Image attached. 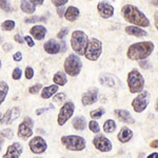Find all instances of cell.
Masks as SVG:
<instances>
[{
    "label": "cell",
    "instance_id": "e0dca14e",
    "mask_svg": "<svg viewBox=\"0 0 158 158\" xmlns=\"http://www.w3.org/2000/svg\"><path fill=\"white\" fill-rule=\"evenodd\" d=\"M114 114L117 118L120 121L124 122V123H129V124H133L135 122V119L132 117V115L130 114L129 111L127 110H122V109H118L114 111Z\"/></svg>",
    "mask_w": 158,
    "mask_h": 158
},
{
    "label": "cell",
    "instance_id": "d6986e66",
    "mask_svg": "<svg viewBox=\"0 0 158 158\" xmlns=\"http://www.w3.org/2000/svg\"><path fill=\"white\" fill-rule=\"evenodd\" d=\"M30 33L36 40H42V39H44L45 35H47V29H45L43 25L37 24V25H34V27L30 30Z\"/></svg>",
    "mask_w": 158,
    "mask_h": 158
},
{
    "label": "cell",
    "instance_id": "ffe728a7",
    "mask_svg": "<svg viewBox=\"0 0 158 158\" xmlns=\"http://www.w3.org/2000/svg\"><path fill=\"white\" fill-rule=\"evenodd\" d=\"M79 14H80V11L78 10V7L76 6H69L67 10H65L64 12V15H63V17H64L65 19L68 20V21H75V20H77V18L79 17Z\"/></svg>",
    "mask_w": 158,
    "mask_h": 158
},
{
    "label": "cell",
    "instance_id": "bcb514c9",
    "mask_svg": "<svg viewBox=\"0 0 158 158\" xmlns=\"http://www.w3.org/2000/svg\"><path fill=\"white\" fill-rule=\"evenodd\" d=\"M14 40H15L16 42L20 43V44H22V43L24 42L23 38L21 37V35H20V34H16V35H15V36H14Z\"/></svg>",
    "mask_w": 158,
    "mask_h": 158
},
{
    "label": "cell",
    "instance_id": "f6af8a7d",
    "mask_svg": "<svg viewBox=\"0 0 158 158\" xmlns=\"http://www.w3.org/2000/svg\"><path fill=\"white\" fill-rule=\"evenodd\" d=\"M13 59H14V61H21L22 60V54H21V52L15 53L14 56H13Z\"/></svg>",
    "mask_w": 158,
    "mask_h": 158
},
{
    "label": "cell",
    "instance_id": "74e56055",
    "mask_svg": "<svg viewBox=\"0 0 158 158\" xmlns=\"http://www.w3.org/2000/svg\"><path fill=\"white\" fill-rule=\"evenodd\" d=\"M64 99H65L64 93H57L54 97H53V100H54L55 102H62Z\"/></svg>",
    "mask_w": 158,
    "mask_h": 158
},
{
    "label": "cell",
    "instance_id": "4fadbf2b",
    "mask_svg": "<svg viewBox=\"0 0 158 158\" xmlns=\"http://www.w3.org/2000/svg\"><path fill=\"white\" fill-rule=\"evenodd\" d=\"M21 110L19 106H14L12 109H9L4 113V115L1 116L0 118V123L1 124H11L13 121H15L19 117Z\"/></svg>",
    "mask_w": 158,
    "mask_h": 158
},
{
    "label": "cell",
    "instance_id": "816d5d0a",
    "mask_svg": "<svg viewBox=\"0 0 158 158\" xmlns=\"http://www.w3.org/2000/svg\"><path fill=\"white\" fill-rule=\"evenodd\" d=\"M148 158H158V153L155 152V153H152L151 155H149Z\"/></svg>",
    "mask_w": 158,
    "mask_h": 158
},
{
    "label": "cell",
    "instance_id": "277c9868",
    "mask_svg": "<svg viewBox=\"0 0 158 158\" xmlns=\"http://www.w3.org/2000/svg\"><path fill=\"white\" fill-rule=\"evenodd\" d=\"M61 143L70 151H82L85 149V140L83 137L77 135H67L61 137Z\"/></svg>",
    "mask_w": 158,
    "mask_h": 158
},
{
    "label": "cell",
    "instance_id": "5bb4252c",
    "mask_svg": "<svg viewBox=\"0 0 158 158\" xmlns=\"http://www.w3.org/2000/svg\"><path fill=\"white\" fill-rule=\"evenodd\" d=\"M98 98V89L97 88H92L85 93L82 94L81 96V102L83 106H92L97 101Z\"/></svg>",
    "mask_w": 158,
    "mask_h": 158
},
{
    "label": "cell",
    "instance_id": "db71d44e",
    "mask_svg": "<svg viewBox=\"0 0 158 158\" xmlns=\"http://www.w3.org/2000/svg\"><path fill=\"white\" fill-rule=\"evenodd\" d=\"M2 144H3V139H2V137L0 136V151H1V148H2Z\"/></svg>",
    "mask_w": 158,
    "mask_h": 158
},
{
    "label": "cell",
    "instance_id": "f546056e",
    "mask_svg": "<svg viewBox=\"0 0 158 158\" xmlns=\"http://www.w3.org/2000/svg\"><path fill=\"white\" fill-rule=\"evenodd\" d=\"M104 113H106V110H104L103 108H99V109L94 110V111H91L90 116H91L92 120H95V119L101 118V116H103Z\"/></svg>",
    "mask_w": 158,
    "mask_h": 158
},
{
    "label": "cell",
    "instance_id": "9f6ffc18",
    "mask_svg": "<svg viewBox=\"0 0 158 158\" xmlns=\"http://www.w3.org/2000/svg\"><path fill=\"white\" fill-rule=\"evenodd\" d=\"M1 116H2V114H1V113H0V118H1Z\"/></svg>",
    "mask_w": 158,
    "mask_h": 158
},
{
    "label": "cell",
    "instance_id": "7402d4cb",
    "mask_svg": "<svg viewBox=\"0 0 158 158\" xmlns=\"http://www.w3.org/2000/svg\"><path fill=\"white\" fill-rule=\"evenodd\" d=\"M124 31H126L127 34L132 35V36H135V37H144V36H148V33L146 32V31L142 30L141 27H135V25H129V27H126Z\"/></svg>",
    "mask_w": 158,
    "mask_h": 158
},
{
    "label": "cell",
    "instance_id": "d6a6232c",
    "mask_svg": "<svg viewBox=\"0 0 158 158\" xmlns=\"http://www.w3.org/2000/svg\"><path fill=\"white\" fill-rule=\"evenodd\" d=\"M0 7L3 10L4 12H11L12 6L10 0H0Z\"/></svg>",
    "mask_w": 158,
    "mask_h": 158
},
{
    "label": "cell",
    "instance_id": "4dcf8cb0",
    "mask_svg": "<svg viewBox=\"0 0 158 158\" xmlns=\"http://www.w3.org/2000/svg\"><path fill=\"white\" fill-rule=\"evenodd\" d=\"M15 27V21L14 20H6L1 23L2 31H12Z\"/></svg>",
    "mask_w": 158,
    "mask_h": 158
},
{
    "label": "cell",
    "instance_id": "8fae6325",
    "mask_svg": "<svg viewBox=\"0 0 158 158\" xmlns=\"http://www.w3.org/2000/svg\"><path fill=\"white\" fill-rule=\"evenodd\" d=\"M29 147L32 153H34V154H42V153H44L48 149L47 141H45L41 136L34 137V138L29 142Z\"/></svg>",
    "mask_w": 158,
    "mask_h": 158
},
{
    "label": "cell",
    "instance_id": "2e32d148",
    "mask_svg": "<svg viewBox=\"0 0 158 158\" xmlns=\"http://www.w3.org/2000/svg\"><path fill=\"white\" fill-rule=\"evenodd\" d=\"M22 151H23L22 144L19 142H14L7 148L6 154L3 155L2 158H19L20 155L22 154Z\"/></svg>",
    "mask_w": 158,
    "mask_h": 158
},
{
    "label": "cell",
    "instance_id": "44dd1931",
    "mask_svg": "<svg viewBox=\"0 0 158 158\" xmlns=\"http://www.w3.org/2000/svg\"><path fill=\"white\" fill-rule=\"evenodd\" d=\"M132 137H133V132H132L131 129L127 128V127H123L118 133V135H117V138L122 143L129 142L132 139Z\"/></svg>",
    "mask_w": 158,
    "mask_h": 158
},
{
    "label": "cell",
    "instance_id": "4316f807",
    "mask_svg": "<svg viewBox=\"0 0 158 158\" xmlns=\"http://www.w3.org/2000/svg\"><path fill=\"white\" fill-rule=\"evenodd\" d=\"M53 81L55 82V85H57L58 86L61 85V86H63V85H65V83L68 82V78H67V76H65V74L63 73V72H57L54 75V77H53Z\"/></svg>",
    "mask_w": 158,
    "mask_h": 158
},
{
    "label": "cell",
    "instance_id": "9c48e42d",
    "mask_svg": "<svg viewBox=\"0 0 158 158\" xmlns=\"http://www.w3.org/2000/svg\"><path fill=\"white\" fill-rule=\"evenodd\" d=\"M74 111H75V106H74L72 101H68V102L63 104L59 111V114H58V118H57L58 124L62 127L73 116Z\"/></svg>",
    "mask_w": 158,
    "mask_h": 158
},
{
    "label": "cell",
    "instance_id": "ee69618b",
    "mask_svg": "<svg viewBox=\"0 0 158 158\" xmlns=\"http://www.w3.org/2000/svg\"><path fill=\"white\" fill-rule=\"evenodd\" d=\"M2 49H3L4 52L7 53L13 50V44H11V43H4V44L2 45Z\"/></svg>",
    "mask_w": 158,
    "mask_h": 158
},
{
    "label": "cell",
    "instance_id": "681fc988",
    "mask_svg": "<svg viewBox=\"0 0 158 158\" xmlns=\"http://www.w3.org/2000/svg\"><path fill=\"white\" fill-rule=\"evenodd\" d=\"M49 109H50V108H49ZM49 109H38L37 111H36V115H37V116H40L42 113H44V112H45V111H48Z\"/></svg>",
    "mask_w": 158,
    "mask_h": 158
},
{
    "label": "cell",
    "instance_id": "7a4b0ae2",
    "mask_svg": "<svg viewBox=\"0 0 158 158\" xmlns=\"http://www.w3.org/2000/svg\"><path fill=\"white\" fill-rule=\"evenodd\" d=\"M154 49L155 45L151 41L133 43L127 51V56L131 60H144L152 54Z\"/></svg>",
    "mask_w": 158,
    "mask_h": 158
},
{
    "label": "cell",
    "instance_id": "7bdbcfd3",
    "mask_svg": "<svg viewBox=\"0 0 158 158\" xmlns=\"http://www.w3.org/2000/svg\"><path fill=\"white\" fill-rule=\"evenodd\" d=\"M23 40H24V42H27V45H29L30 48H33L35 45V42H34V40H33V38L31 37V36H25L23 38Z\"/></svg>",
    "mask_w": 158,
    "mask_h": 158
},
{
    "label": "cell",
    "instance_id": "b9f144b4",
    "mask_svg": "<svg viewBox=\"0 0 158 158\" xmlns=\"http://www.w3.org/2000/svg\"><path fill=\"white\" fill-rule=\"evenodd\" d=\"M139 65H140V68L143 69V70H148V69L151 68V63H150L149 61L146 60V59H144V60H140Z\"/></svg>",
    "mask_w": 158,
    "mask_h": 158
},
{
    "label": "cell",
    "instance_id": "5b68a950",
    "mask_svg": "<svg viewBox=\"0 0 158 158\" xmlns=\"http://www.w3.org/2000/svg\"><path fill=\"white\" fill-rule=\"evenodd\" d=\"M128 85L129 91L132 94L140 93L144 88V78L136 69L132 70L128 74Z\"/></svg>",
    "mask_w": 158,
    "mask_h": 158
},
{
    "label": "cell",
    "instance_id": "1f68e13d",
    "mask_svg": "<svg viewBox=\"0 0 158 158\" xmlns=\"http://www.w3.org/2000/svg\"><path fill=\"white\" fill-rule=\"evenodd\" d=\"M89 129H90L91 132H93V133L95 134H98L99 132H100V127H99L98 122L96 120H91L90 122H89Z\"/></svg>",
    "mask_w": 158,
    "mask_h": 158
},
{
    "label": "cell",
    "instance_id": "ba28073f",
    "mask_svg": "<svg viewBox=\"0 0 158 158\" xmlns=\"http://www.w3.org/2000/svg\"><path fill=\"white\" fill-rule=\"evenodd\" d=\"M150 100H151V94H150L149 91H144L142 90L140 93L137 95V97H135L132 101V106H133L134 111L136 113H142L144 111L148 106L150 103Z\"/></svg>",
    "mask_w": 158,
    "mask_h": 158
},
{
    "label": "cell",
    "instance_id": "ab89813d",
    "mask_svg": "<svg viewBox=\"0 0 158 158\" xmlns=\"http://www.w3.org/2000/svg\"><path fill=\"white\" fill-rule=\"evenodd\" d=\"M68 33H69L68 27H63V29H61L59 31V33L57 34V38H58V39H63V38L68 35Z\"/></svg>",
    "mask_w": 158,
    "mask_h": 158
},
{
    "label": "cell",
    "instance_id": "f1b7e54d",
    "mask_svg": "<svg viewBox=\"0 0 158 158\" xmlns=\"http://www.w3.org/2000/svg\"><path fill=\"white\" fill-rule=\"evenodd\" d=\"M7 93H9V85L6 81H0V104L6 99Z\"/></svg>",
    "mask_w": 158,
    "mask_h": 158
},
{
    "label": "cell",
    "instance_id": "30bf717a",
    "mask_svg": "<svg viewBox=\"0 0 158 158\" xmlns=\"http://www.w3.org/2000/svg\"><path fill=\"white\" fill-rule=\"evenodd\" d=\"M33 120L30 117H25L24 120L18 127V137L21 139H27L33 135Z\"/></svg>",
    "mask_w": 158,
    "mask_h": 158
},
{
    "label": "cell",
    "instance_id": "ac0fdd59",
    "mask_svg": "<svg viewBox=\"0 0 158 158\" xmlns=\"http://www.w3.org/2000/svg\"><path fill=\"white\" fill-rule=\"evenodd\" d=\"M43 49H44V51L48 53V54L55 55V54H58V53L60 52L61 48H60L59 42H57L54 39H50L44 43Z\"/></svg>",
    "mask_w": 158,
    "mask_h": 158
},
{
    "label": "cell",
    "instance_id": "f5cc1de1",
    "mask_svg": "<svg viewBox=\"0 0 158 158\" xmlns=\"http://www.w3.org/2000/svg\"><path fill=\"white\" fill-rule=\"evenodd\" d=\"M155 27H158V20H157V11L155 12Z\"/></svg>",
    "mask_w": 158,
    "mask_h": 158
},
{
    "label": "cell",
    "instance_id": "52a82bcc",
    "mask_svg": "<svg viewBox=\"0 0 158 158\" xmlns=\"http://www.w3.org/2000/svg\"><path fill=\"white\" fill-rule=\"evenodd\" d=\"M101 53H102V42L97 38H92L89 39L88 45L85 52V56L86 59L91 61H96L100 57Z\"/></svg>",
    "mask_w": 158,
    "mask_h": 158
},
{
    "label": "cell",
    "instance_id": "7c38bea8",
    "mask_svg": "<svg viewBox=\"0 0 158 158\" xmlns=\"http://www.w3.org/2000/svg\"><path fill=\"white\" fill-rule=\"evenodd\" d=\"M93 144L100 152H110L112 150V148H113L110 139L106 138L103 135H97L93 139Z\"/></svg>",
    "mask_w": 158,
    "mask_h": 158
},
{
    "label": "cell",
    "instance_id": "836d02e7",
    "mask_svg": "<svg viewBox=\"0 0 158 158\" xmlns=\"http://www.w3.org/2000/svg\"><path fill=\"white\" fill-rule=\"evenodd\" d=\"M37 21H45L44 17H38V16H31L29 18H25V23H36Z\"/></svg>",
    "mask_w": 158,
    "mask_h": 158
},
{
    "label": "cell",
    "instance_id": "8d00e7d4",
    "mask_svg": "<svg viewBox=\"0 0 158 158\" xmlns=\"http://www.w3.org/2000/svg\"><path fill=\"white\" fill-rule=\"evenodd\" d=\"M21 76H22L21 69H19V68L14 69V71H13V73H12V78L14 79V80H19V79L21 78Z\"/></svg>",
    "mask_w": 158,
    "mask_h": 158
},
{
    "label": "cell",
    "instance_id": "d4e9b609",
    "mask_svg": "<svg viewBox=\"0 0 158 158\" xmlns=\"http://www.w3.org/2000/svg\"><path fill=\"white\" fill-rule=\"evenodd\" d=\"M99 81H100L101 85L110 86V88H114L116 86V79L113 76L109 75V74H103L99 77Z\"/></svg>",
    "mask_w": 158,
    "mask_h": 158
},
{
    "label": "cell",
    "instance_id": "60d3db41",
    "mask_svg": "<svg viewBox=\"0 0 158 158\" xmlns=\"http://www.w3.org/2000/svg\"><path fill=\"white\" fill-rule=\"evenodd\" d=\"M51 1H52V3L54 4L55 6L60 7V6H63L64 4H67L69 0H51Z\"/></svg>",
    "mask_w": 158,
    "mask_h": 158
},
{
    "label": "cell",
    "instance_id": "7dc6e473",
    "mask_svg": "<svg viewBox=\"0 0 158 158\" xmlns=\"http://www.w3.org/2000/svg\"><path fill=\"white\" fill-rule=\"evenodd\" d=\"M64 12H65V9L63 6H60V7H57V14L58 16L60 17H63V15H64Z\"/></svg>",
    "mask_w": 158,
    "mask_h": 158
},
{
    "label": "cell",
    "instance_id": "c3c4849f",
    "mask_svg": "<svg viewBox=\"0 0 158 158\" xmlns=\"http://www.w3.org/2000/svg\"><path fill=\"white\" fill-rule=\"evenodd\" d=\"M43 1H44V0H31V2H32L34 6H41L43 3Z\"/></svg>",
    "mask_w": 158,
    "mask_h": 158
},
{
    "label": "cell",
    "instance_id": "6f0895ef",
    "mask_svg": "<svg viewBox=\"0 0 158 158\" xmlns=\"http://www.w3.org/2000/svg\"><path fill=\"white\" fill-rule=\"evenodd\" d=\"M35 158H41V157H35Z\"/></svg>",
    "mask_w": 158,
    "mask_h": 158
},
{
    "label": "cell",
    "instance_id": "11a10c76",
    "mask_svg": "<svg viewBox=\"0 0 158 158\" xmlns=\"http://www.w3.org/2000/svg\"><path fill=\"white\" fill-rule=\"evenodd\" d=\"M1 67H2V63H1V61H0V70H1Z\"/></svg>",
    "mask_w": 158,
    "mask_h": 158
},
{
    "label": "cell",
    "instance_id": "3957f363",
    "mask_svg": "<svg viewBox=\"0 0 158 158\" xmlns=\"http://www.w3.org/2000/svg\"><path fill=\"white\" fill-rule=\"evenodd\" d=\"M89 42V37L83 31H74L71 36V47L74 52L79 56L85 55L86 45Z\"/></svg>",
    "mask_w": 158,
    "mask_h": 158
},
{
    "label": "cell",
    "instance_id": "d590c367",
    "mask_svg": "<svg viewBox=\"0 0 158 158\" xmlns=\"http://www.w3.org/2000/svg\"><path fill=\"white\" fill-rule=\"evenodd\" d=\"M0 136L6 137V138H7V139H12L13 136H14V134H13L12 129H4L0 132Z\"/></svg>",
    "mask_w": 158,
    "mask_h": 158
},
{
    "label": "cell",
    "instance_id": "f907efd6",
    "mask_svg": "<svg viewBox=\"0 0 158 158\" xmlns=\"http://www.w3.org/2000/svg\"><path fill=\"white\" fill-rule=\"evenodd\" d=\"M158 140L157 139H155V140H153V141L151 142V144H150V146H151L152 148H155V149H157V147H158Z\"/></svg>",
    "mask_w": 158,
    "mask_h": 158
},
{
    "label": "cell",
    "instance_id": "6da1fadb",
    "mask_svg": "<svg viewBox=\"0 0 158 158\" xmlns=\"http://www.w3.org/2000/svg\"><path fill=\"white\" fill-rule=\"evenodd\" d=\"M121 15L126 21L133 23L135 27H150V20L137 6L133 4H126L121 9Z\"/></svg>",
    "mask_w": 158,
    "mask_h": 158
},
{
    "label": "cell",
    "instance_id": "484cf974",
    "mask_svg": "<svg viewBox=\"0 0 158 158\" xmlns=\"http://www.w3.org/2000/svg\"><path fill=\"white\" fill-rule=\"evenodd\" d=\"M73 127L77 131H82L86 128V119L83 116L76 117L73 120Z\"/></svg>",
    "mask_w": 158,
    "mask_h": 158
},
{
    "label": "cell",
    "instance_id": "603a6c76",
    "mask_svg": "<svg viewBox=\"0 0 158 158\" xmlns=\"http://www.w3.org/2000/svg\"><path fill=\"white\" fill-rule=\"evenodd\" d=\"M20 9L25 14L32 15L36 11V6L31 2V0H21L20 2Z\"/></svg>",
    "mask_w": 158,
    "mask_h": 158
},
{
    "label": "cell",
    "instance_id": "cb8c5ba5",
    "mask_svg": "<svg viewBox=\"0 0 158 158\" xmlns=\"http://www.w3.org/2000/svg\"><path fill=\"white\" fill-rule=\"evenodd\" d=\"M58 89H59V86H58L57 85H49V86H45V88H43L42 91H41V97L43 99L51 98L54 94L57 93Z\"/></svg>",
    "mask_w": 158,
    "mask_h": 158
},
{
    "label": "cell",
    "instance_id": "e575fe53",
    "mask_svg": "<svg viewBox=\"0 0 158 158\" xmlns=\"http://www.w3.org/2000/svg\"><path fill=\"white\" fill-rule=\"evenodd\" d=\"M41 89H42L41 83H37V85H34L30 86V88H29V93L33 94V95H36V94L39 93Z\"/></svg>",
    "mask_w": 158,
    "mask_h": 158
},
{
    "label": "cell",
    "instance_id": "9a60e30c",
    "mask_svg": "<svg viewBox=\"0 0 158 158\" xmlns=\"http://www.w3.org/2000/svg\"><path fill=\"white\" fill-rule=\"evenodd\" d=\"M97 11L102 18L108 19L114 15V6H112L111 4L106 1H100L97 4Z\"/></svg>",
    "mask_w": 158,
    "mask_h": 158
},
{
    "label": "cell",
    "instance_id": "83f0119b",
    "mask_svg": "<svg viewBox=\"0 0 158 158\" xmlns=\"http://www.w3.org/2000/svg\"><path fill=\"white\" fill-rule=\"evenodd\" d=\"M116 130V122L113 119H108L106 122L103 123V131L104 133L112 134L114 133Z\"/></svg>",
    "mask_w": 158,
    "mask_h": 158
},
{
    "label": "cell",
    "instance_id": "8992f818",
    "mask_svg": "<svg viewBox=\"0 0 158 158\" xmlns=\"http://www.w3.org/2000/svg\"><path fill=\"white\" fill-rule=\"evenodd\" d=\"M64 72L68 75L75 77L79 75L81 69H82V62H81L80 57L76 54H70L64 61Z\"/></svg>",
    "mask_w": 158,
    "mask_h": 158
},
{
    "label": "cell",
    "instance_id": "f35d334b",
    "mask_svg": "<svg viewBox=\"0 0 158 158\" xmlns=\"http://www.w3.org/2000/svg\"><path fill=\"white\" fill-rule=\"evenodd\" d=\"M24 75H25V78L27 79H32L33 77H34V70H33L31 67H27V69H25Z\"/></svg>",
    "mask_w": 158,
    "mask_h": 158
}]
</instances>
